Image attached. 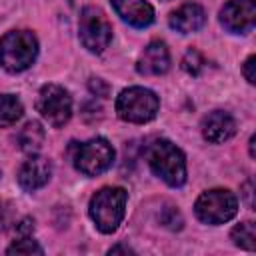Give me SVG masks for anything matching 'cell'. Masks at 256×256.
<instances>
[{
  "mask_svg": "<svg viewBox=\"0 0 256 256\" xmlns=\"http://www.w3.org/2000/svg\"><path fill=\"white\" fill-rule=\"evenodd\" d=\"M148 164L152 172L172 188H180L186 182V158L182 150L170 140H156L148 148Z\"/></svg>",
  "mask_w": 256,
  "mask_h": 256,
  "instance_id": "cell-1",
  "label": "cell"
},
{
  "mask_svg": "<svg viewBox=\"0 0 256 256\" xmlns=\"http://www.w3.org/2000/svg\"><path fill=\"white\" fill-rule=\"evenodd\" d=\"M126 200L128 194L120 186H106L92 196L88 212L100 232L112 234L120 226L126 212Z\"/></svg>",
  "mask_w": 256,
  "mask_h": 256,
  "instance_id": "cell-2",
  "label": "cell"
},
{
  "mask_svg": "<svg viewBox=\"0 0 256 256\" xmlns=\"http://www.w3.org/2000/svg\"><path fill=\"white\" fill-rule=\"evenodd\" d=\"M38 56V40L30 30H12L0 40V64L16 74L34 64Z\"/></svg>",
  "mask_w": 256,
  "mask_h": 256,
  "instance_id": "cell-3",
  "label": "cell"
},
{
  "mask_svg": "<svg viewBox=\"0 0 256 256\" xmlns=\"http://www.w3.org/2000/svg\"><path fill=\"white\" fill-rule=\"evenodd\" d=\"M160 108L158 96L142 86H130L122 90L116 98V112L124 122L144 124L150 122Z\"/></svg>",
  "mask_w": 256,
  "mask_h": 256,
  "instance_id": "cell-4",
  "label": "cell"
},
{
  "mask_svg": "<svg viewBox=\"0 0 256 256\" xmlns=\"http://www.w3.org/2000/svg\"><path fill=\"white\" fill-rule=\"evenodd\" d=\"M238 212L236 196L226 188H214L202 192L194 204V214L204 224H224Z\"/></svg>",
  "mask_w": 256,
  "mask_h": 256,
  "instance_id": "cell-5",
  "label": "cell"
},
{
  "mask_svg": "<svg viewBox=\"0 0 256 256\" xmlns=\"http://www.w3.org/2000/svg\"><path fill=\"white\" fill-rule=\"evenodd\" d=\"M74 168L84 176H98L106 172L114 162V148L106 138H92L76 146L72 154Z\"/></svg>",
  "mask_w": 256,
  "mask_h": 256,
  "instance_id": "cell-6",
  "label": "cell"
},
{
  "mask_svg": "<svg viewBox=\"0 0 256 256\" xmlns=\"http://www.w3.org/2000/svg\"><path fill=\"white\" fill-rule=\"evenodd\" d=\"M78 32H80V42L84 44V48L96 54L104 52L112 40V24L104 16V12L94 6H86L80 12Z\"/></svg>",
  "mask_w": 256,
  "mask_h": 256,
  "instance_id": "cell-7",
  "label": "cell"
},
{
  "mask_svg": "<svg viewBox=\"0 0 256 256\" xmlns=\"http://www.w3.org/2000/svg\"><path fill=\"white\" fill-rule=\"evenodd\" d=\"M36 108L40 116L54 128L64 126L72 116V98L68 90H64L58 84H46L38 92Z\"/></svg>",
  "mask_w": 256,
  "mask_h": 256,
  "instance_id": "cell-8",
  "label": "cell"
},
{
  "mask_svg": "<svg viewBox=\"0 0 256 256\" xmlns=\"http://www.w3.org/2000/svg\"><path fill=\"white\" fill-rule=\"evenodd\" d=\"M220 22L228 32L246 34L256 24V2L254 0H228L220 10Z\"/></svg>",
  "mask_w": 256,
  "mask_h": 256,
  "instance_id": "cell-9",
  "label": "cell"
},
{
  "mask_svg": "<svg viewBox=\"0 0 256 256\" xmlns=\"http://www.w3.org/2000/svg\"><path fill=\"white\" fill-rule=\"evenodd\" d=\"M136 70L144 76H160L170 70V52L164 42L152 40L138 56Z\"/></svg>",
  "mask_w": 256,
  "mask_h": 256,
  "instance_id": "cell-10",
  "label": "cell"
},
{
  "mask_svg": "<svg viewBox=\"0 0 256 256\" xmlns=\"http://www.w3.org/2000/svg\"><path fill=\"white\" fill-rule=\"evenodd\" d=\"M50 176H52V164L42 156L30 154V158L18 170V184L26 192H34L44 184H48Z\"/></svg>",
  "mask_w": 256,
  "mask_h": 256,
  "instance_id": "cell-11",
  "label": "cell"
},
{
  "mask_svg": "<svg viewBox=\"0 0 256 256\" xmlns=\"http://www.w3.org/2000/svg\"><path fill=\"white\" fill-rule=\"evenodd\" d=\"M236 134V120L224 112L214 110L202 120V136L212 144H222Z\"/></svg>",
  "mask_w": 256,
  "mask_h": 256,
  "instance_id": "cell-12",
  "label": "cell"
},
{
  "mask_svg": "<svg viewBox=\"0 0 256 256\" xmlns=\"http://www.w3.org/2000/svg\"><path fill=\"white\" fill-rule=\"evenodd\" d=\"M116 14L134 28H146L154 22V8L146 0H112Z\"/></svg>",
  "mask_w": 256,
  "mask_h": 256,
  "instance_id": "cell-13",
  "label": "cell"
},
{
  "mask_svg": "<svg viewBox=\"0 0 256 256\" xmlns=\"http://www.w3.org/2000/svg\"><path fill=\"white\" fill-rule=\"evenodd\" d=\"M206 22V12L200 4H182L178 10H174L170 16H168V24L172 30L180 32V34H190V32H196L204 26Z\"/></svg>",
  "mask_w": 256,
  "mask_h": 256,
  "instance_id": "cell-14",
  "label": "cell"
},
{
  "mask_svg": "<svg viewBox=\"0 0 256 256\" xmlns=\"http://www.w3.org/2000/svg\"><path fill=\"white\" fill-rule=\"evenodd\" d=\"M42 142H44V128L36 120L26 122L24 128L18 132V146L26 154H36L42 148Z\"/></svg>",
  "mask_w": 256,
  "mask_h": 256,
  "instance_id": "cell-15",
  "label": "cell"
},
{
  "mask_svg": "<svg viewBox=\"0 0 256 256\" xmlns=\"http://www.w3.org/2000/svg\"><path fill=\"white\" fill-rule=\"evenodd\" d=\"M24 114L22 102L12 94H0V126L16 124Z\"/></svg>",
  "mask_w": 256,
  "mask_h": 256,
  "instance_id": "cell-16",
  "label": "cell"
},
{
  "mask_svg": "<svg viewBox=\"0 0 256 256\" xmlns=\"http://www.w3.org/2000/svg\"><path fill=\"white\" fill-rule=\"evenodd\" d=\"M230 238H232V242L236 246L252 252L256 248V228H254V222L248 220V222H242V224L234 226L232 232H230Z\"/></svg>",
  "mask_w": 256,
  "mask_h": 256,
  "instance_id": "cell-17",
  "label": "cell"
},
{
  "mask_svg": "<svg viewBox=\"0 0 256 256\" xmlns=\"http://www.w3.org/2000/svg\"><path fill=\"white\" fill-rule=\"evenodd\" d=\"M6 254H44V250H42V246H40L36 240H32L30 236H22L20 240H16L14 244L8 246Z\"/></svg>",
  "mask_w": 256,
  "mask_h": 256,
  "instance_id": "cell-18",
  "label": "cell"
},
{
  "mask_svg": "<svg viewBox=\"0 0 256 256\" xmlns=\"http://www.w3.org/2000/svg\"><path fill=\"white\" fill-rule=\"evenodd\" d=\"M204 64H206L204 56H202L198 50H194V48H190V50L184 54V58H182V68H184L188 74H192V76H198V74L202 72Z\"/></svg>",
  "mask_w": 256,
  "mask_h": 256,
  "instance_id": "cell-19",
  "label": "cell"
},
{
  "mask_svg": "<svg viewBox=\"0 0 256 256\" xmlns=\"http://www.w3.org/2000/svg\"><path fill=\"white\" fill-rule=\"evenodd\" d=\"M160 222H162L166 228H170V230H180V228H182V216H180V212H178L176 208H172V206H166V208H164V212L160 214Z\"/></svg>",
  "mask_w": 256,
  "mask_h": 256,
  "instance_id": "cell-20",
  "label": "cell"
},
{
  "mask_svg": "<svg viewBox=\"0 0 256 256\" xmlns=\"http://www.w3.org/2000/svg\"><path fill=\"white\" fill-rule=\"evenodd\" d=\"M254 68H256V56H248V60L244 62V68H242V72H244V78H246L250 84H254V82H256V74H254Z\"/></svg>",
  "mask_w": 256,
  "mask_h": 256,
  "instance_id": "cell-21",
  "label": "cell"
},
{
  "mask_svg": "<svg viewBox=\"0 0 256 256\" xmlns=\"http://www.w3.org/2000/svg\"><path fill=\"white\" fill-rule=\"evenodd\" d=\"M90 90L96 92V94L100 92V96H106V94H108V86H106L100 78H92V80H90Z\"/></svg>",
  "mask_w": 256,
  "mask_h": 256,
  "instance_id": "cell-22",
  "label": "cell"
},
{
  "mask_svg": "<svg viewBox=\"0 0 256 256\" xmlns=\"http://www.w3.org/2000/svg\"><path fill=\"white\" fill-rule=\"evenodd\" d=\"M116 252H126V254H128V252H132V250H130L128 246H114V248H110V254H116Z\"/></svg>",
  "mask_w": 256,
  "mask_h": 256,
  "instance_id": "cell-23",
  "label": "cell"
},
{
  "mask_svg": "<svg viewBox=\"0 0 256 256\" xmlns=\"http://www.w3.org/2000/svg\"><path fill=\"white\" fill-rule=\"evenodd\" d=\"M250 156L254 158V136L250 138Z\"/></svg>",
  "mask_w": 256,
  "mask_h": 256,
  "instance_id": "cell-24",
  "label": "cell"
}]
</instances>
